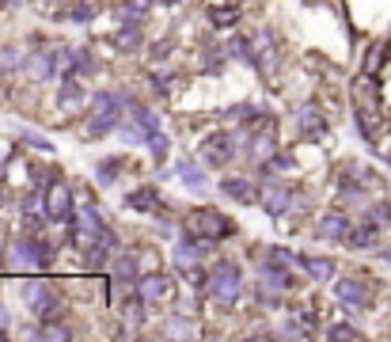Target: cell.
<instances>
[{
	"mask_svg": "<svg viewBox=\"0 0 391 342\" xmlns=\"http://www.w3.org/2000/svg\"><path fill=\"white\" fill-rule=\"evenodd\" d=\"M186 232L198 236V240H221V236L235 232V225L228 221V217H221V209L201 206V209H194V213L186 217Z\"/></svg>",
	"mask_w": 391,
	"mask_h": 342,
	"instance_id": "6da1fadb",
	"label": "cell"
},
{
	"mask_svg": "<svg viewBox=\"0 0 391 342\" xmlns=\"http://www.w3.org/2000/svg\"><path fill=\"white\" fill-rule=\"evenodd\" d=\"M240 285H243V270L235 263H217L209 270V282H206V293L213 300H235L240 297Z\"/></svg>",
	"mask_w": 391,
	"mask_h": 342,
	"instance_id": "7a4b0ae2",
	"label": "cell"
},
{
	"mask_svg": "<svg viewBox=\"0 0 391 342\" xmlns=\"http://www.w3.org/2000/svg\"><path fill=\"white\" fill-rule=\"evenodd\" d=\"M8 259H12L15 266H46L53 259L50 243H42L38 236H15L12 243H8Z\"/></svg>",
	"mask_w": 391,
	"mask_h": 342,
	"instance_id": "3957f363",
	"label": "cell"
},
{
	"mask_svg": "<svg viewBox=\"0 0 391 342\" xmlns=\"http://www.w3.org/2000/svg\"><path fill=\"white\" fill-rule=\"evenodd\" d=\"M335 297L349 308H369L372 304V289L365 282H357V278H338L335 282Z\"/></svg>",
	"mask_w": 391,
	"mask_h": 342,
	"instance_id": "277c9868",
	"label": "cell"
},
{
	"mask_svg": "<svg viewBox=\"0 0 391 342\" xmlns=\"http://www.w3.org/2000/svg\"><path fill=\"white\" fill-rule=\"evenodd\" d=\"M46 213H50L53 221H69V217H72V194H69V186H65L61 179H53V183H50V194H46Z\"/></svg>",
	"mask_w": 391,
	"mask_h": 342,
	"instance_id": "5b68a950",
	"label": "cell"
},
{
	"mask_svg": "<svg viewBox=\"0 0 391 342\" xmlns=\"http://www.w3.org/2000/svg\"><path fill=\"white\" fill-rule=\"evenodd\" d=\"M23 297H27V304L35 308L38 316H50L57 308V297H53V289L46 282H27L23 285Z\"/></svg>",
	"mask_w": 391,
	"mask_h": 342,
	"instance_id": "8992f818",
	"label": "cell"
},
{
	"mask_svg": "<svg viewBox=\"0 0 391 342\" xmlns=\"http://www.w3.org/2000/svg\"><path fill=\"white\" fill-rule=\"evenodd\" d=\"M258 198H263V206L270 209L274 217H281L285 209L289 206H297V190H289V186H263V190H258Z\"/></svg>",
	"mask_w": 391,
	"mask_h": 342,
	"instance_id": "52a82bcc",
	"label": "cell"
},
{
	"mask_svg": "<svg viewBox=\"0 0 391 342\" xmlns=\"http://www.w3.org/2000/svg\"><path fill=\"white\" fill-rule=\"evenodd\" d=\"M315 232H319L323 240H346V236H349V221L338 213V209H331V213H323V217H319Z\"/></svg>",
	"mask_w": 391,
	"mask_h": 342,
	"instance_id": "ba28073f",
	"label": "cell"
},
{
	"mask_svg": "<svg viewBox=\"0 0 391 342\" xmlns=\"http://www.w3.org/2000/svg\"><path fill=\"white\" fill-rule=\"evenodd\" d=\"M137 297L149 300V304L152 300H164L167 297V278L164 274H144V278L137 282Z\"/></svg>",
	"mask_w": 391,
	"mask_h": 342,
	"instance_id": "9c48e42d",
	"label": "cell"
},
{
	"mask_svg": "<svg viewBox=\"0 0 391 342\" xmlns=\"http://www.w3.org/2000/svg\"><path fill=\"white\" fill-rule=\"evenodd\" d=\"M201 152H206V160H209L213 168L224 164V160L232 156V137H228V133H213V137L206 141V149H201Z\"/></svg>",
	"mask_w": 391,
	"mask_h": 342,
	"instance_id": "30bf717a",
	"label": "cell"
},
{
	"mask_svg": "<svg viewBox=\"0 0 391 342\" xmlns=\"http://www.w3.org/2000/svg\"><path fill=\"white\" fill-rule=\"evenodd\" d=\"M175 255H178V263H198V259L201 255H206V240H198V236H190V232H186V240H178V247H175Z\"/></svg>",
	"mask_w": 391,
	"mask_h": 342,
	"instance_id": "8fae6325",
	"label": "cell"
},
{
	"mask_svg": "<svg viewBox=\"0 0 391 342\" xmlns=\"http://www.w3.org/2000/svg\"><path fill=\"white\" fill-rule=\"evenodd\" d=\"M221 194H228V198H235V202H255L258 198V190L247 179H221Z\"/></svg>",
	"mask_w": 391,
	"mask_h": 342,
	"instance_id": "7c38bea8",
	"label": "cell"
},
{
	"mask_svg": "<svg viewBox=\"0 0 391 342\" xmlns=\"http://www.w3.org/2000/svg\"><path fill=\"white\" fill-rule=\"evenodd\" d=\"M300 266H304V274L312 282H331L335 278V263H331V259H300Z\"/></svg>",
	"mask_w": 391,
	"mask_h": 342,
	"instance_id": "4fadbf2b",
	"label": "cell"
},
{
	"mask_svg": "<svg viewBox=\"0 0 391 342\" xmlns=\"http://www.w3.org/2000/svg\"><path fill=\"white\" fill-rule=\"evenodd\" d=\"M346 243H349V247H357V251L372 247V243H376V225L369 221V225H357V228H349Z\"/></svg>",
	"mask_w": 391,
	"mask_h": 342,
	"instance_id": "5bb4252c",
	"label": "cell"
},
{
	"mask_svg": "<svg viewBox=\"0 0 391 342\" xmlns=\"http://www.w3.org/2000/svg\"><path fill=\"white\" fill-rule=\"evenodd\" d=\"M95 114H103V118H118V114H122V95L99 92V95H95Z\"/></svg>",
	"mask_w": 391,
	"mask_h": 342,
	"instance_id": "9a60e30c",
	"label": "cell"
},
{
	"mask_svg": "<svg viewBox=\"0 0 391 342\" xmlns=\"http://www.w3.org/2000/svg\"><path fill=\"white\" fill-rule=\"evenodd\" d=\"M178 179H183L190 190H206V175H201V171L194 168L190 160H183V164H178Z\"/></svg>",
	"mask_w": 391,
	"mask_h": 342,
	"instance_id": "2e32d148",
	"label": "cell"
},
{
	"mask_svg": "<svg viewBox=\"0 0 391 342\" xmlns=\"http://www.w3.org/2000/svg\"><path fill=\"white\" fill-rule=\"evenodd\" d=\"M156 202H160L156 186H141V190H133V194H129V206H133V209H152Z\"/></svg>",
	"mask_w": 391,
	"mask_h": 342,
	"instance_id": "e0dca14e",
	"label": "cell"
},
{
	"mask_svg": "<svg viewBox=\"0 0 391 342\" xmlns=\"http://www.w3.org/2000/svg\"><path fill=\"white\" fill-rule=\"evenodd\" d=\"M80 103H84V92H80V84L69 76V80L61 84V107L69 111V107H80Z\"/></svg>",
	"mask_w": 391,
	"mask_h": 342,
	"instance_id": "ac0fdd59",
	"label": "cell"
},
{
	"mask_svg": "<svg viewBox=\"0 0 391 342\" xmlns=\"http://www.w3.org/2000/svg\"><path fill=\"white\" fill-rule=\"evenodd\" d=\"M129 111H133V122H137V126L144 129V133H156V129H160L156 114H152L149 107H141V103H133V107H129Z\"/></svg>",
	"mask_w": 391,
	"mask_h": 342,
	"instance_id": "d6986e66",
	"label": "cell"
},
{
	"mask_svg": "<svg viewBox=\"0 0 391 342\" xmlns=\"http://www.w3.org/2000/svg\"><path fill=\"white\" fill-rule=\"evenodd\" d=\"M251 46H255L251 54H255L263 65H270V61H274V42H270V35H266V31H258V35H255V42H251Z\"/></svg>",
	"mask_w": 391,
	"mask_h": 342,
	"instance_id": "ffe728a7",
	"label": "cell"
},
{
	"mask_svg": "<svg viewBox=\"0 0 391 342\" xmlns=\"http://www.w3.org/2000/svg\"><path fill=\"white\" fill-rule=\"evenodd\" d=\"M114 278H118V282H133L137 278L133 255H118V259H114Z\"/></svg>",
	"mask_w": 391,
	"mask_h": 342,
	"instance_id": "44dd1931",
	"label": "cell"
},
{
	"mask_svg": "<svg viewBox=\"0 0 391 342\" xmlns=\"http://www.w3.org/2000/svg\"><path fill=\"white\" fill-rule=\"evenodd\" d=\"M258 274H263V282H266V285H274V289H285V285H289V274H285V270H278L274 263H266Z\"/></svg>",
	"mask_w": 391,
	"mask_h": 342,
	"instance_id": "7402d4cb",
	"label": "cell"
},
{
	"mask_svg": "<svg viewBox=\"0 0 391 342\" xmlns=\"http://www.w3.org/2000/svg\"><path fill=\"white\" fill-rule=\"evenodd\" d=\"M122 316H126L129 331H137V327H141V320H144V300H141V297H137V300H129V304H126V312H122Z\"/></svg>",
	"mask_w": 391,
	"mask_h": 342,
	"instance_id": "603a6c76",
	"label": "cell"
},
{
	"mask_svg": "<svg viewBox=\"0 0 391 342\" xmlns=\"http://www.w3.org/2000/svg\"><path fill=\"white\" fill-rule=\"evenodd\" d=\"M31 339H53V342H61V339H69V327H61V323H46V327L31 331Z\"/></svg>",
	"mask_w": 391,
	"mask_h": 342,
	"instance_id": "cb8c5ba5",
	"label": "cell"
},
{
	"mask_svg": "<svg viewBox=\"0 0 391 342\" xmlns=\"http://www.w3.org/2000/svg\"><path fill=\"white\" fill-rule=\"evenodd\" d=\"M300 126H304V129H312V133H327V126H323V118H319V114H315L312 107H304V111H300Z\"/></svg>",
	"mask_w": 391,
	"mask_h": 342,
	"instance_id": "d4e9b609",
	"label": "cell"
},
{
	"mask_svg": "<svg viewBox=\"0 0 391 342\" xmlns=\"http://www.w3.org/2000/svg\"><path fill=\"white\" fill-rule=\"evenodd\" d=\"M144 141H149V149H152V156H156V160H164V156H167V137L160 133V129H156V133H149Z\"/></svg>",
	"mask_w": 391,
	"mask_h": 342,
	"instance_id": "484cf974",
	"label": "cell"
},
{
	"mask_svg": "<svg viewBox=\"0 0 391 342\" xmlns=\"http://www.w3.org/2000/svg\"><path fill=\"white\" fill-rule=\"evenodd\" d=\"M92 4H69V19L72 23H88V19H92Z\"/></svg>",
	"mask_w": 391,
	"mask_h": 342,
	"instance_id": "4316f807",
	"label": "cell"
},
{
	"mask_svg": "<svg viewBox=\"0 0 391 342\" xmlns=\"http://www.w3.org/2000/svg\"><path fill=\"white\" fill-rule=\"evenodd\" d=\"M114 179H118V160H103V168H99V183H103V186H110Z\"/></svg>",
	"mask_w": 391,
	"mask_h": 342,
	"instance_id": "83f0119b",
	"label": "cell"
},
{
	"mask_svg": "<svg viewBox=\"0 0 391 342\" xmlns=\"http://www.w3.org/2000/svg\"><path fill=\"white\" fill-rule=\"evenodd\" d=\"M137 42H141V35H137V23H129V27L118 35V46H122V50H129V46H137Z\"/></svg>",
	"mask_w": 391,
	"mask_h": 342,
	"instance_id": "f1b7e54d",
	"label": "cell"
},
{
	"mask_svg": "<svg viewBox=\"0 0 391 342\" xmlns=\"http://www.w3.org/2000/svg\"><path fill=\"white\" fill-rule=\"evenodd\" d=\"M167 335H175V339H186V335H194L190 320H171V323H167Z\"/></svg>",
	"mask_w": 391,
	"mask_h": 342,
	"instance_id": "f546056e",
	"label": "cell"
},
{
	"mask_svg": "<svg viewBox=\"0 0 391 342\" xmlns=\"http://www.w3.org/2000/svg\"><path fill=\"white\" fill-rule=\"evenodd\" d=\"M289 168H292L289 156H270L266 160V175H274V171H289Z\"/></svg>",
	"mask_w": 391,
	"mask_h": 342,
	"instance_id": "4dcf8cb0",
	"label": "cell"
},
{
	"mask_svg": "<svg viewBox=\"0 0 391 342\" xmlns=\"http://www.w3.org/2000/svg\"><path fill=\"white\" fill-rule=\"evenodd\" d=\"M72 69L92 72V57H88V50H72Z\"/></svg>",
	"mask_w": 391,
	"mask_h": 342,
	"instance_id": "1f68e13d",
	"label": "cell"
},
{
	"mask_svg": "<svg viewBox=\"0 0 391 342\" xmlns=\"http://www.w3.org/2000/svg\"><path fill=\"white\" fill-rule=\"evenodd\" d=\"M213 23H217V27H232V23H235V12H232V8H224V12L217 8V12H213Z\"/></svg>",
	"mask_w": 391,
	"mask_h": 342,
	"instance_id": "d6a6232c",
	"label": "cell"
},
{
	"mask_svg": "<svg viewBox=\"0 0 391 342\" xmlns=\"http://www.w3.org/2000/svg\"><path fill=\"white\" fill-rule=\"evenodd\" d=\"M369 217H372V221H391V202H380V206H372Z\"/></svg>",
	"mask_w": 391,
	"mask_h": 342,
	"instance_id": "836d02e7",
	"label": "cell"
},
{
	"mask_svg": "<svg viewBox=\"0 0 391 342\" xmlns=\"http://www.w3.org/2000/svg\"><path fill=\"white\" fill-rule=\"evenodd\" d=\"M19 65V50H0V69H15Z\"/></svg>",
	"mask_w": 391,
	"mask_h": 342,
	"instance_id": "e575fe53",
	"label": "cell"
},
{
	"mask_svg": "<svg viewBox=\"0 0 391 342\" xmlns=\"http://www.w3.org/2000/svg\"><path fill=\"white\" fill-rule=\"evenodd\" d=\"M327 335H331V339H361V335H357V331H353V327H331Z\"/></svg>",
	"mask_w": 391,
	"mask_h": 342,
	"instance_id": "d590c367",
	"label": "cell"
},
{
	"mask_svg": "<svg viewBox=\"0 0 391 342\" xmlns=\"http://www.w3.org/2000/svg\"><path fill=\"white\" fill-rule=\"evenodd\" d=\"M270 259H274V263H281V266L292 263V255H289V251H281V247H270Z\"/></svg>",
	"mask_w": 391,
	"mask_h": 342,
	"instance_id": "8d00e7d4",
	"label": "cell"
},
{
	"mask_svg": "<svg viewBox=\"0 0 391 342\" xmlns=\"http://www.w3.org/2000/svg\"><path fill=\"white\" fill-rule=\"evenodd\" d=\"M167 54H171V42H156V46H152V61H164Z\"/></svg>",
	"mask_w": 391,
	"mask_h": 342,
	"instance_id": "74e56055",
	"label": "cell"
},
{
	"mask_svg": "<svg viewBox=\"0 0 391 342\" xmlns=\"http://www.w3.org/2000/svg\"><path fill=\"white\" fill-rule=\"evenodd\" d=\"M129 8H137V12H144V8H152V0H129Z\"/></svg>",
	"mask_w": 391,
	"mask_h": 342,
	"instance_id": "f35d334b",
	"label": "cell"
},
{
	"mask_svg": "<svg viewBox=\"0 0 391 342\" xmlns=\"http://www.w3.org/2000/svg\"><path fill=\"white\" fill-rule=\"evenodd\" d=\"M4 323H8V312H4V308H0V327H4Z\"/></svg>",
	"mask_w": 391,
	"mask_h": 342,
	"instance_id": "ab89813d",
	"label": "cell"
},
{
	"mask_svg": "<svg viewBox=\"0 0 391 342\" xmlns=\"http://www.w3.org/2000/svg\"><path fill=\"white\" fill-rule=\"evenodd\" d=\"M384 263H391V247H384Z\"/></svg>",
	"mask_w": 391,
	"mask_h": 342,
	"instance_id": "60d3db41",
	"label": "cell"
},
{
	"mask_svg": "<svg viewBox=\"0 0 391 342\" xmlns=\"http://www.w3.org/2000/svg\"><path fill=\"white\" fill-rule=\"evenodd\" d=\"M42 4H57V0H42Z\"/></svg>",
	"mask_w": 391,
	"mask_h": 342,
	"instance_id": "b9f144b4",
	"label": "cell"
},
{
	"mask_svg": "<svg viewBox=\"0 0 391 342\" xmlns=\"http://www.w3.org/2000/svg\"><path fill=\"white\" fill-rule=\"evenodd\" d=\"M8 4H19V0H8Z\"/></svg>",
	"mask_w": 391,
	"mask_h": 342,
	"instance_id": "7bdbcfd3",
	"label": "cell"
}]
</instances>
